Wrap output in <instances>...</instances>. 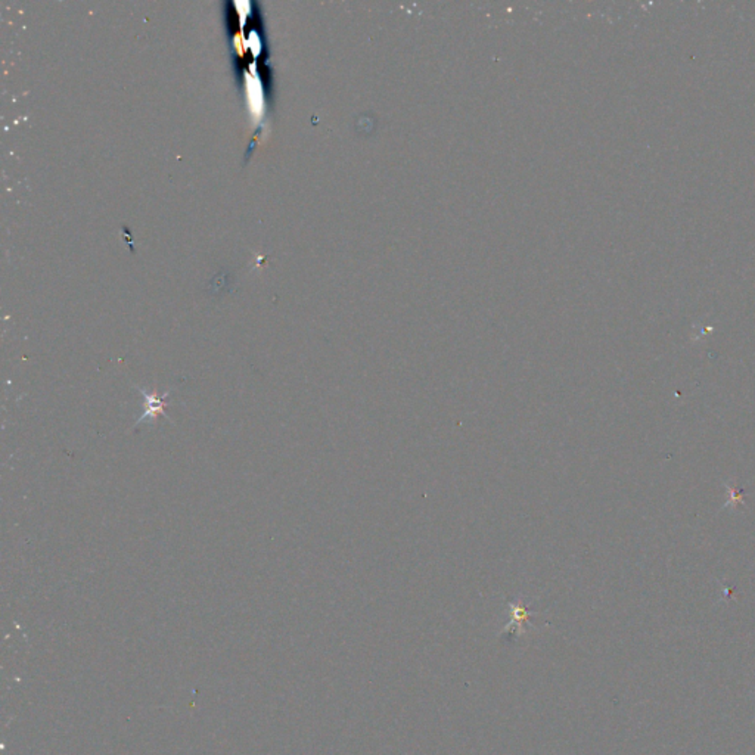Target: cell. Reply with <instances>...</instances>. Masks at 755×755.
I'll list each match as a JSON object with an SVG mask.
<instances>
[{
	"instance_id": "obj_1",
	"label": "cell",
	"mask_w": 755,
	"mask_h": 755,
	"mask_svg": "<svg viewBox=\"0 0 755 755\" xmlns=\"http://www.w3.org/2000/svg\"><path fill=\"white\" fill-rule=\"evenodd\" d=\"M139 391H141V394L143 395V399H145L146 411L138 419V425L145 424V422H154L155 418L158 415L166 412V407H167V403H168V399H170L168 397L170 392H166L163 395H158L157 392H146L142 388H139Z\"/></svg>"
}]
</instances>
